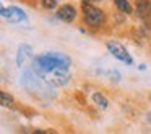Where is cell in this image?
<instances>
[{"instance_id": "6da1fadb", "label": "cell", "mask_w": 151, "mask_h": 134, "mask_svg": "<svg viewBox=\"0 0 151 134\" xmlns=\"http://www.w3.org/2000/svg\"><path fill=\"white\" fill-rule=\"evenodd\" d=\"M70 57L59 52H49L36 57L33 62V71L49 86L59 87L68 82L70 79Z\"/></svg>"}, {"instance_id": "7a4b0ae2", "label": "cell", "mask_w": 151, "mask_h": 134, "mask_svg": "<svg viewBox=\"0 0 151 134\" xmlns=\"http://www.w3.org/2000/svg\"><path fill=\"white\" fill-rule=\"evenodd\" d=\"M83 13H85V21L89 26H101L104 21V13L89 4L83 5Z\"/></svg>"}, {"instance_id": "3957f363", "label": "cell", "mask_w": 151, "mask_h": 134, "mask_svg": "<svg viewBox=\"0 0 151 134\" xmlns=\"http://www.w3.org/2000/svg\"><path fill=\"white\" fill-rule=\"evenodd\" d=\"M107 49H109V52H111L115 58L122 60L124 63H127V65H132V63H133L130 53L125 50V47L122 45L120 42H117V40H109V42H107Z\"/></svg>"}, {"instance_id": "277c9868", "label": "cell", "mask_w": 151, "mask_h": 134, "mask_svg": "<svg viewBox=\"0 0 151 134\" xmlns=\"http://www.w3.org/2000/svg\"><path fill=\"white\" fill-rule=\"evenodd\" d=\"M2 16L5 20H8L10 23H21V21H28V16L23 10L17 7H8V8H2Z\"/></svg>"}, {"instance_id": "5b68a950", "label": "cell", "mask_w": 151, "mask_h": 134, "mask_svg": "<svg viewBox=\"0 0 151 134\" xmlns=\"http://www.w3.org/2000/svg\"><path fill=\"white\" fill-rule=\"evenodd\" d=\"M75 16H76V10L72 5H63V7H60L59 10H57V18H60V20L65 21V23L73 21Z\"/></svg>"}, {"instance_id": "8992f818", "label": "cell", "mask_w": 151, "mask_h": 134, "mask_svg": "<svg viewBox=\"0 0 151 134\" xmlns=\"http://www.w3.org/2000/svg\"><path fill=\"white\" fill-rule=\"evenodd\" d=\"M31 57H33V50H31V47L29 45H21L20 50H18V53H17V63H18V66H21L28 58H31Z\"/></svg>"}, {"instance_id": "52a82bcc", "label": "cell", "mask_w": 151, "mask_h": 134, "mask_svg": "<svg viewBox=\"0 0 151 134\" xmlns=\"http://www.w3.org/2000/svg\"><path fill=\"white\" fill-rule=\"evenodd\" d=\"M137 8H138V13H140L141 16H146L148 10L151 8V5H150V2H148V0H138Z\"/></svg>"}, {"instance_id": "ba28073f", "label": "cell", "mask_w": 151, "mask_h": 134, "mask_svg": "<svg viewBox=\"0 0 151 134\" xmlns=\"http://www.w3.org/2000/svg\"><path fill=\"white\" fill-rule=\"evenodd\" d=\"M93 100H94V104L98 105V107H101V108H106V107H107V99H106L102 94H99V92L93 94Z\"/></svg>"}, {"instance_id": "9c48e42d", "label": "cell", "mask_w": 151, "mask_h": 134, "mask_svg": "<svg viewBox=\"0 0 151 134\" xmlns=\"http://www.w3.org/2000/svg\"><path fill=\"white\" fill-rule=\"evenodd\" d=\"M0 99H2V105H4V107H8V108L15 107V102H13V97H12V95L2 92V94H0Z\"/></svg>"}, {"instance_id": "30bf717a", "label": "cell", "mask_w": 151, "mask_h": 134, "mask_svg": "<svg viewBox=\"0 0 151 134\" xmlns=\"http://www.w3.org/2000/svg\"><path fill=\"white\" fill-rule=\"evenodd\" d=\"M115 5H117V8L120 11H124V13H132V7L127 0H115Z\"/></svg>"}, {"instance_id": "8fae6325", "label": "cell", "mask_w": 151, "mask_h": 134, "mask_svg": "<svg viewBox=\"0 0 151 134\" xmlns=\"http://www.w3.org/2000/svg\"><path fill=\"white\" fill-rule=\"evenodd\" d=\"M57 4H59V0H42L44 8H47V10H52V8H55Z\"/></svg>"}, {"instance_id": "7c38bea8", "label": "cell", "mask_w": 151, "mask_h": 134, "mask_svg": "<svg viewBox=\"0 0 151 134\" xmlns=\"http://www.w3.org/2000/svg\"><path fill=\"white\" fill-rule=\"evenodd\" d=\"M34 134H57V133L52 129H47V131H34Z\"/></svg>"}, {"instance_id": "4fadbf2b", "label": "cell", "mask_w": 151, "mask_h": 134, "mask_svg": "<svg viewBox=\"0 0 151 134\" xmlns=\"http://www.w3.org/2000/svg\"><path fill=\"white\" fill-rule=\"evenodd\" d=\"M148 121H150V123H151V111H150V113H148Z\"/></svg>"}]
</instances>
